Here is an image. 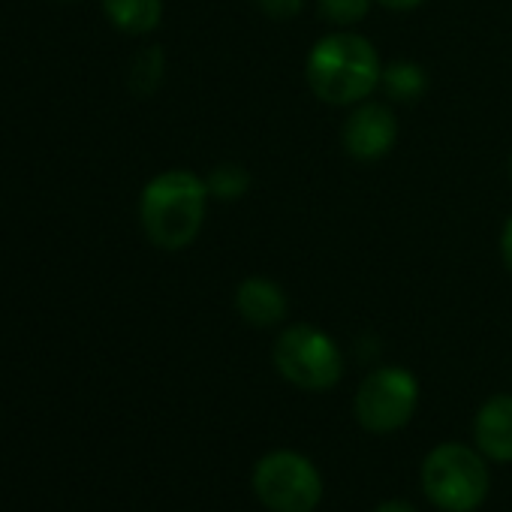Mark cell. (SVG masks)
<instances>
[{
  "label": "cell",
  "instance_id": "1",
  "mask_svg": "<svg viewBox=\"0 0 512 512\" xmlns=\"http://www.w3.org/2000/svg\"><path fill=\"white\" fill-rule=\"evenodd\" d=\"M305 79L317 100L329 106H359L380 88L383 64L371 40L353 31H338L314 43Z\"/></svg>",
  "mask_w": 512,
  "mask_h": 512
},
{
  "label": "cell",
  "instance_id": "2",
  "mask_svg": "<svg viewBox=\"0 0 512 512\" xmlns=\"http://www.w3.org/2000/svg\"><path fill=\"white\" fill-rule=\"evenodd\" d=\"M208 184L190 169L154 175L139 196V220L148 241L160 250H184L196 241L208 211Z\"/></svg>",
  "mask_w": 512,
  "mask_h": 512
},
{
  "label": "cell",
  "instance_id": "3",
  "mask_svg": "<svg viewBox=\"0 0 512 512\" xmlns=\"http://www.w3.org/2000/svg\"><path fill=\"white\" fill-rule=\"evenodd\" d=\"M488 467L476 449L440 443L422 461L425 497L443 512H473L488 497Z\"/></svg>",
  "mask_w": 512,
  "mask_h": 512
},
{
  "label": "cell",
  "instance_id": "4",
  "mask_svg": "<svg viewBox=\"0 0 512 512\" xmlns=\"http://www.w3.org/2000/svg\"><path fill=\"white\" fill-rule=\"evenodd\" d=\"M272 356L281 377L305 392H329L344 374V359L335 341L308 323L284 329Z\"/></svg>",
  "mask_w": 512,
  "mask_h": 512
},
{
  "label": "cell",
  "instance_id": "5",
  "mask_svg": "<svg viewBox=\"0 0 512 512\" xmlns=\"http://www.w3.org/2000/svg\"><path fill=\"white\" fill-rule=\"evenodd\" d=\"M253 491L272 512H314L323 500V479L305 455L278 449L253 467Z\"/></svg>",
  "mask_w": 512,
  "mask_h": 512
},
{
  "label": "cell",
  "instance_id": "6",
  "mask_svg": "<svg viewBox=\"0 0 512 512\" xmlns=\"http://www.w3.org/2000/svg\"><path fill=\"white\" fill-rule=\"evenodd\" d=\"M419 404V383L404 368H380L368 374L356 392V419L365 431L392 434L404 428Z\"/></svg>",
  "mask_w": 512,
  "mask_h": 512
},
{
  "label": "cell",
  "instance_id": "7",
  "mask_svg": "<svg viewBox=\"0 0 512 512\" xmlns=\"http://www.w3.org/2000/svg\"><path fill=\"white\" fill-rule=\"evenodd\" d=\"M395 139H398V118L386 103H359L341 130V142L347 154L365 163L386 157L395 148Z\"/></svg>",
  "mask_w": 512,
  "mask_h": 512
},
{
  "label": "cell",
  "instance_id": "8",
  "mask_svg": "<svg viewBox=\"0 0 512 512\" xmlns=\"http://www.w3.org/2000/svg\"><path fill=\"white\" fill-rule=\"evenodd\" d=\"M235 311L256 329H272L287 320L290 302L281 284L269 278H247L235 290Z\"/></svg>",
  "mask_w": 512,
  "mask_h": 512
},
{
  "label": "cell",
  "instance_id": "9",
  "mask_svg": "<svg viewBox=\"0 0 512 512\" xmlns=\"http://www.w3.org/2000/svg\"><path fill=\"white\" fill-rule=\"evenodd\" d=\"M476 446L491 461H512V395L488 398L473 422Z\"/></svg>",
  "mask_w": 512,
  "mask_h": 512
},
{
  "label": "cell",
  "instance_id": "10",
  "mask_svg": "<svg viewBox=\"0 0 512 512\" xmlns=\"http://www.w3.org/2000/svg\"><path fill=\"white\" fill-rule=\"evenodd\" d=\"M106 19L130 37H145L163 22V0H103Z\"/></svg>",
  "mask_w": 512,
  "mask_h": 512
},
{
  "label": "cell",
  "instance_id": "11",
  "mask_svg": "<svg viewBox=\"0 0 512 512\" xmlns=\"http://www.w3.org/2000/svg\"><path fill=\"white\" fill-rule=\"evenodd\" d=\"M380 88L386 91V97L392 103H416L428 91V76L413 61H395L389 67H383Z\"/></svg>",
  "mask_w": 512,
  "mask_h": 512
},
{
  "label": "cell",
  "instance_id": "12",
  "mask_svg": "<svg viewBox=\"0 0 512 512\" xmlns=\"http://www.w3.org/2000/svg\"><path fill=\"white\" fill-rule=\"evenodd\" d=\"M205 184H208V193H211L214 199H220V202H235V199H241V196L247 193L250 175H247V169L238 166V163H220V166L211 169V175L205 178Z\"/></svg>",
  "mask_w": 512,
  "mask_h": 512
},
{
  "label": "cell",
  "instance_id": "13",
  "mask_svg": "<svg viewBox=\"0 0 512 512\" xmlns=\"http://www.w3.org/2000/svg\"><path fill=\"white\" fill-rule=\"evenodd\" d=\"M163 79V52L154 46V49H145L136 61H133V73H130V88L139 94V97H148L157 91Z\"/></svg>",
  "mask_w": 512,
  "mask_h": 512
},
{
  "label": "cell",
  "instance_id": "14",
  "mask_svg": "<svg viewBox=\"0 0 512 512\" xmlns=\"http://www.w3.org/2000/svg\"><path fill=\"white\" fill-rule=\"evenodd\" d=\"M374 0H320V16L335 28H353L371 13Z\"/></svg>",
  "mask_w": 512,
  "mask_h": 512
},
{
  "label": "cell",
  "instance_id": "15",
  "mask_svg": "<svg viewBox=\"0 0 512 512\" xmlns=\"http://www.w3.org/2000/svg\"><path fill=\"white\" fill-rule=\"evenodd\" d=\"M256 7H260L275 22H287V19H293V16H299L305 10V0H256Z\"/></svg>",
  "mask_w": 512,
  "mask_h": 512
},
{
  "label": "cell",
  "instance_id": "16",
  "mask_svg": "<svg viewBox=\"0 0 512 512\" xmlns=\"http://www.w3.org/2000/svg\"><path fill=\"white\" fill-rule=\"evenodd\" d=\"M500 256H503V266L512 272V214L506 217L503 232H500Z\"/></svg>",
  "mask_w": 512,
  "mask_h": 512
},
{
  "label": "cell",
  "instance_id": "17",
  "mask_svg": "<svg viewBox=\"0 0 512 512\" xmlns=\"http://www.w3.org/2000/svg\"><path fill=\"white\" fill-rule=\"evenodd\" d=\"M377 4L386 7V10H392V13H410L419 4H425V0H377Z\"/></svg>",
  "mask_w": 512,
  "mask_h": 512
},
{
  "label": "cell",
  "instance_id": "18",
  "mask_svg": "<svg viewBox=\"0 0 512 512\" xmlns=\"http://www.w3.org/2000/svg\"><path fill=\"white\" fill-rule=\"evenodd\" d=\"M374 512H416L410 503H404V500H386V503H380Z\"/></svg>",
  "mask_w": 512,
  "mask_h": 512
},
{
  "label": "cell",
  "instance_id": "19",
  "mask_svg": "<svg viewBox=\"0 0 512 512\" xmlns=\"http://www.w3.org/2000/svg\"><path fill=\"white\" fill-rule=\"evenodd\" d=\"M509 178H512V154H509Z\"/></svg>",
  "mask_w": 512,
  "mask_h": 512
}]
</instances>
